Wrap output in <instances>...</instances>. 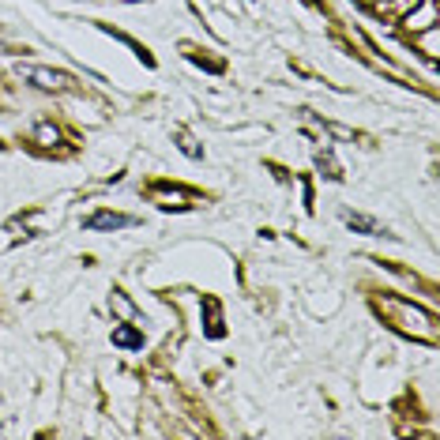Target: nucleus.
Listing matches in <instances>:
<instances>
[{
    "label": "nucleus",
    "mask_w": 440,
    "mask_h": 440,
    "mask_svg": "<svg viewBox=\"0 0 440 440\" xmlns=\"http://www.w3.org/2000/svg\"><path fill=\"white\" fill-rule=\"evenodd\" d=\"M342 222L350 226V230H362V234H384L372 219H365V215H354V211H342Z\"/></svg>",
    "instance_id": "obj_3"
},
{
    "label": "nucleus",
    "mask_w": 440,
    "mask_h": 440,
    "mask_svg": "<svg viewBox=\"0 0 440 440\" xmlns=\"http://www.w3.org/2000/svg\"><path fill=\"white\" fill-rule=\"evenodd\" d=\"M121 226H132L128 215H95V219H87V230H121Z\"/></svg>",
    "instance_id": "obj_2"
},
{
    "label": "nucleus",
    "mask_w": 440,
    "mask_h": 440,
    "mask_svg": "<svg viewBox=\"0 0 440 440\" xmlns=\"http://www.w3.org/2000/svg\"><path fill=\"white\" fill-rule=\"evenodd\" d=\"M113 342H117V346H128V350H136V346H143V335H140L136 328H117V331H113Z\"/></svg>",
    "instance_id": "obj_4"
},
{
    "label": "nucleus",
    "mask_w": 440,
    "mask_h": 440,
    "mask_svg": "<svg viewBox=\"0 0 440 440\" xmlns=\"http://www.w3.org/2000/svg\"><path fill=\"white\" fill-rule=\"evenodd\" d=\"M19 75L23 79H34L38 87H68L72 79L64 72H49V68H34V64H19Z\"/></svg>",
    "instance_id": "obj_1"
}]
</instances>
